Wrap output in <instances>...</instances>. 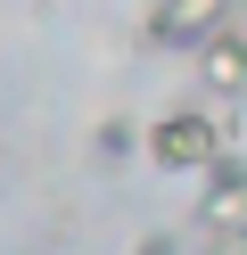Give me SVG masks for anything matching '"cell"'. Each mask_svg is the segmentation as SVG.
<instances>
[{
    "label": "cell",
    "instance_id": "6da1fadb",
    "mask_svg": "<svg viewBox=\"0 0 247 255\" xmlns=\"http://www.w3.org/2000/svg\"><path fill=\"white\" fill-rule=\"evenodd\" d=\"M140 148H148V165H157V173H206L214 156L231 148V132H223V116H198V107H165V116L140 132Z\"/></svg>",
    "mask_w": 247,
    "mask_h": 255
},
{
    "label": "cell",
    "instance_id": "7a4b0ae2",
    "mask_svg": "<svg viewBox=\"0 0 247 255\" xmlns=\"http://www.w3.org/2000/svg\"><path fill=\"white\" fill-rule=\"evenodd\" d=\"M198 231H247V156H214L206 165V189H198Z\"/></svg>",
    "mask_w": 247,
    "mask_h": 255
},
{
    "label": "cell",
    "instance_id": "3957f363",
    "mask_svg": "<svg viewBox=\"0 0 247 255\" xmlns=\"http://www.w3.org/2000/svg\"><path fill=\"white\" fill-rule=\"evenodd\" d=\"M231 25V0H157V17H148V41L157 50H198Z\"/></svg>",
    "mask_w": 247,
    "mask_h": 255
},
{
    "label": "cell",
    "instance_id": "277c9868",
    "mask_svg": "<svg viewBox=\"0 0 247 255\" xmlns=\"http://www.w3.org/2000/svg\"><path fill=\"white\" fill-rule=\"evenodd\" d=\"M198 83L206 91H223V99H239L247 91V33H214V41H198Z\"/></svg>",
    "mask_w": 247,
    "mask_h": 255
},
{
    "label": "cell",
    "instance_id": "5b68a950",
    "mask_svg": "<svg viewBox=\"0 0 247 255\" xmlns=\"http://www.w3.org/2000/svg\"><path fill=\"white\" fill-rule=\"evenodd\" d=\"M132 148H140V132H132L124 116H107V124H99V132H91V156H99V165H124Z\"/></svg>",
    "mask_w": 247,
    "mask_h": 255
},
{
    "label": "cell",
    "instance_id": "8992f818",
    "mask_svg": "<svg viewBox=\"0 0 247 255\" xmlns=\"http://www.w3.org/2000/svg\"><path fill=\"white\" fill-rule=\"evenodd\" d=\"M132 255H181V239H173V231H140V247H132Z\"/></svg>",
    "mask_w": 247,
    "mask_h": 255
},
{
    "label": "cell",
    "instance_id": "52a82bcc",
    "mask_svg": "<svg viewBox=\"0 0 247 255\" xmlns=\"http://www.w3.org/2000/svg\"><path fill=\"white\" fill-rule=\"evenodd\" d=\"M206 255H247V231H214V239H206Z\"/></svg>",
    "mask_w": 247,
    "mask_h": 255
}]
</instances>
